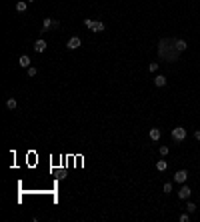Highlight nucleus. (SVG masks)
<instances>
[{
    "instance_id": "obj_23",
    "label": "nucleus",
    "mask_w": 200,
    "mask_h": 222,
    "mask_svg": "<svg viewBox=\"0 0 200 222\" xmlns=\"http://www.w3.org/2000/svg\"><path fill=\"white\" fill-rule=\"evenodd\" d=\"M194 138H196V140H200V130H196V132H194Z\"/></svg>"
},
{
    "instance_id": "obj_2",
    "label": "nucleus",
    "mask_w": 200,
    "mask_h": 222,
    "mask_svg": "<svg viewBox=\"0 0 200 222\" xmlns=\"http://www.w3.org/2000/svg\"><path fill=\"white\" fill-rule=\"evenodd\" d=\"M172 138L176 140V142H182V140L186 138V128H182V126L172 128Z\"/></svg>"
},
{
    "instance_id": "obj_9",
    "label": "nucleus",
    "mask_w": 200,
    "mask_h": 222,
    "mask_svg": "<svg viewBox=\"0 0 200 222\" xmlns=\"http://www.w3.org/2000/svg\"><path fill=\"white\" fill-rule=\"evenodd\" d=\"M174 46H176V50H178V52H184V50L188 48V44H186V40H182V38H178L176 42H174Z\"/></svg>"
},
{
    "instance_id": "obj_24",
    "label": "nucleus",
    "mask_w": 200,
    "mask_h": 222,
    "mask_svg": "<svg viewBox=\"0 0 200 222\" xmlns=\"http://www.w3.org/2000/svg\"><path fill=\"white\" fill-rule=\"evenodd\" d=\"M26 2H28V4H30V2H34V0H26Z\"/></svg>"
},
{
    "instance_id": "obj_16",
    "label": "nucleus",
    "mask_w": 200,
    "mask_h": 222,
    "mask_svg": "<svg viewBox=\"0 0 200 222\" xmlns=\"http://www.w3.org/2000/svg\"><path fill=\"white\" fill-rule=\"evenodd\" d=\"M194 210H196V204L194 202H188V204H186V212H194Z\"/></svg>"
},
{
    "instance_id": "obj_11",
    "label": "nucleus",
    "mask_w": 200,
    "mask_h": 222,
    "mask_svg": "<svg viewBox=\"0 0 200 222\" xmlns=\"http://www.w3.org/2000/svg\"><path fill=\"white\" fill-rule=\"evenodd\" d=\"M18 64H20L22 68H30V64H32V62H30V58H28V56H20Z\"/></svg>"
},
{
    "instance_id": "obj_15",
    "label": "nucleus",
    "mask_w": 200,
    "mask_h": 222,
    "mask_svg": "<svg viewBox=\"0 0 200 222\" xmlns=\"http://www.w3.org/2000/svg\"><path fill=\"white\" fill-rule=\"evenodd\" d=\"M166 162H164V160H158V162H156V170H158V172H164V170H166Z\"/></svg>"
},
{
    "instance_id": "obj_19",
    "label": "nucleus",
    "mask_w": 200,
    "mask_h": 222,
    "mask_svg": "<svg viewBox=\"0 0 200 222\" xmlns=\"http://www.w3.org/2000/svg\"><path fill=\"white\" fill-rule=\"evenodd\" d=\"M148 70H150V72H156V70H158V64H156V62L148 64Z\"/></svg>"
},
{
    "instance_id": "obj_18",
    "label": "nucleus",
    "mask_w": 200,
    "mask_h": 222,
    "mask_svg": "<svg viewBox=\"0 0 200 222\" xmlns=\"http://www.w3.org/2000/svg\"><path fill=\"white\" fill-rule=\"evenodd\" d=\"M26 70H28V76H36V74H38V70H36V68H34V66L26 68Z\"/></svg>"
},
{
    "instance_id": "obj_4",
    "label": "nucleus",
    "mask_w": 200,
    "mask_h": 222,
    "mask_svg": "<svg viewBox=\"0 0 200 222\" xmlns=\"http://www.w3.org/2000/svg\"><path fill=\"white\" fill-rule=\"evenodd\" d=\"M190 194H192V190L188 188V186H182L180 190H178V198H180V200H188V198H190Z\"/></svg>"
},
{
    "instance_id": "obj_20",
    "label": "nucleus",
    "mask_w": 200,
    "mask_h": 222,
    "mask_svg": "<svg viewBox=\"0 0 200 222\" xmlns=\"http://www.w3.org/2000/svg\"><path fill=\"white\" fill-rule=\"evenodd\" d=\"M164 192H166V194H170V192H172V184H170V182L164 184Z\"/></svg>"
},
{
    "instance_id": "obj_7",
    "label": "nucleus",
    "mask_w": 200,
    "mask_h": 222,
    "mask_svg": "<svg viewBox=\"0 0 200 222\" xmlns=\"http://www.w3.org/2000/svg\"><path fill=\"white\" fill-rule=\"evenodd\" d=\"M50 28H54V20L50 18V16H46L44 22H42V32H46V30H50Z\"/></svg>"
},
{
    "instance_id": "obj_17",
    "label": "nucleus",
    "mask_w": 200,
    "mask_h": 222,
    "mask_svg": "<svg viewBox=\"0 0 200 222\" xmlns=\"http://www.w3.org/2000/svg\"><path fill=\"white\" fill-rule=\"evenodd\" d=\"M84 26H86V28H90V30H92V26H94V20L86 18V20H84Z\"/></svg>"
},
{
    "instance_id": "obj_10",
    "label": "nucleus",
    "mask_w": 200,
    "mask_h": 222,
    "mask_svg": "<svg viewBox=\"0 0 200 222\" xmlns=\"http://www.w3.org/2000/svg\"><path fill=\"white\" fill-rule=\"evenodd\" d=\"M154 84H156L158 88H162V86H166V76H162V74H158V76L154 78Z\"/></svg>"
},
{
    "instance_id": "obj_8",
    "label": "nucleus",
    "mask_w": 200,
    "mask_h": 222,
    "mask_svg": "<svg viewBox=\"0 0 200 222\" xmlns=\"http://www.w3.org/2000/svg\"><path fill=\"white\" fill-rule=\"evenodd\" d=\"M148 136H150V140H154V142H158L162 136V132L158 130V128H150V132H148Z\"/></svg>"
},
{
    "instance_id": "obj_1",
    "label": "nucleus",
    "mask_w": 200,
    "mask_h": 222,
    "mask_svg": "<svg viewBox=\"0 0 200 222\" xmlns=\"http://www.w3.org/2000/svg\"><path fill=\"white\" fill-rule=\"evenodd\" d=\"M174 42H176L174 38H162L160 42H158V56H160L162 60H170V62L178 60L180 52L176 50Z\"/></svg>"
},
{
    "instance_id": "obj_12",
    "label": "nucleus",
    "mask_w": 200,
    "mask_h": 222,
    "mask_svg": "<svg viewBox=\"0 0 200 222\" xmlns=\"http://www.w3.org/2000/svg\"><path fill=\"white\" fill-rule=\"evenodd\" d=\"M92 32H104V24L100 20H94V26H92Z\"/></svg>"
},
{
    "instance_id": "obj_21",
    "label": "nucleus",
    "mask_w": 200,
    "mask_h": 222,
    "mask_svg": "<svg viewBox=\"0 0 200 222\" xmlns=\"http://www.w3.org/2000/svg\"><path fill=\"white\" fill-rule=\"evenodd\" d=\"M188 220H190V212H186V214L180 216V222H188Z\"/></svg>"
},
{
    "instance_id": "obj_3",
    "label": "nucleus",
    "mask_w": 200,
    "mask_h": 222,
    "mask_svg": "<svg viewBox=\"0 0 200 222\" xmlns=\"http://www.w3.org/2000/svg\"><path fill=\"white\" fill-rule=\"evenodd\" d=\"M80 44H82V40L78 38V36H72V38H68L66 48L68 50H76V48H80Z\"/></svg>"
},
{
    "instance_id": "obj_5",
    "label": "nucleus",
    "mask_w": 200,
    "mask_h": 222,
    "mask_svg": "<svg viewBox=\"0 0 200 222\" xmlns=\"http://www.w3.org/2000/svg\"><path fill=\"white\" fill-rule=\"evenodd\" d=\"M174 180L180 182V184H184L186 180H188V172H186V170H178V172L174 174Z\"/></svg>"
},
{
    "instance_id": "obj_14",
    "label": "nucleus",
    "mask_w": 200,
    "mask_h": 222,
    "mask_svg": "<svg viewBox=\"0 0 200 222\" xmlns=\"http://www.w3.org/2000/svg\"><path fill=\"white\" fill-rule=\"evenodd\" d=\"M26 8H28V2H26V0H22V2H16V10H18V12H24Z\"/></svg>"
},
{
    "instance_id": "obj_13",
    "label": "nucleus",
    "mask_w": 200,
    "mask_h": 222,
    "mask_svg": "<svg viewBox=\"0 0 200 222\" xmlns=\"http://www.w3.org/2000/svg\"><path fill=\"white\" fill-rule=\"evenodd\" d=\"M16 106H18V102H16L14 98H8V100H6V108H8V110H16Z\"/></svg>"
},
{
    "instance_id": "obj_22",
    "label": "nucleus",
    "mask_w": 200,
    "mask_h": 222,
    "mask_svg": "<svg viewBox=\"0 0 200 222\" xmlns=\"http://www.w3.org/2000/svg\"><path fill=\"white\" fill-rule=\"evenodd\" d=\"M168 154V146H160V156H166Z\"/></svg>"
},
{
    "instance_id": "obj_6",
    "label": "nucleus",
    "mask_w": 200,
    "mask_h": 222,
    "mask_svg": "<svg viewBox=\"0 0 200 222\" xmlns=\"http://www.w3.org/2000/svg\"><path fill=\"white\" fill-rule=\"evenodd\" d=\"M34 50H36V52H44V50H46V40L44 38L36 40V42H34Z\"/></svg>"
}]
</instances>
